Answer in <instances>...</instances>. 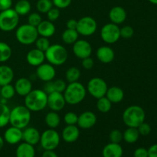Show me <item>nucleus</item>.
Here are the masks:
<instances>
[{"label":"nucleus","instance_id":"5","mask_svg":"<svg viewBox=\"0 0 157 157\" xmlns=\"http://www.w3.org/2000/svg\"><path fill=\"white\" fill-rule=\"evenodd\" d=\"M45 59L49 64L54 66H60L67 61L68 54L63 45L59 44H51L50 47L44 52Z\"/></svg>","mask_w":157,"mask_h":157},{"label":"nucleus","instance_id":"12","mask_svg":"<svg viewBox=\"0 0 157 157\" xmlns=\"http://www.w3.org/2000/svg\"><path fill=\"white\" fill-rule=\"evenodd\" d=\"M73 52L77 58L82 60L90 57L92 53V46L86 40L78 39L73 44Z\"/></svg>","mask_w":157,"mask_h":157},{"label":"nucleus","instance_id":"27","mask_svg":"<svg viewBox=\"0 0 157 157\" xmlns=\"http://www.w3.org/2000/svg\"><path fill=\"white\" fill-rule=\"evenodd\" d=\"M14 78V71L9 66H0V86L11 84Z\"/></svg>","mask_w":157,"mask_h":157},{"label":"nucleus","instance_id":"26","mask_svg":"<svg viewBox=\"0 0 157 157\" xmlns=\"http://www.w3.org/2000/svg\"><path fill=\"white\" fill-rule=\"evenodd\" d=\"M16 157H35V150L34 146L23 142L18 146L15 151Z\"/></svg>","mask_w":157,"mask_h":157},{"label":"nucleus","instance_id":"53","mask_svg":"<svg viewBox=\"0 0 157 157\" xmlns=\"http://www.w3.org/2000/svg\"><path fill=\"white\" fill-rule=\"evenodd\" d=\"M42 157H58L54 150H44Z\"/></svg>","mask_w":157,"mask_h":157},{"label":"nucleus","instance_id":"31","mask_svg":"<svg viewBox=\"0 0 157 157\" xmlns=\"http://www.w3.org/2000/svg\"><path fill=\"white\" fill-rule=\"evenodd\" d=\"M11 110L4 103H0V128L5 127L9 124Z\"/></svg>","mask_w":157,"mask_h":157},{"label":"nucleus","instance_id":"17","mask_svg":"<svg viewBox=\"0 0 157 157\" xmlns=\"http://www.w3.org/2000/svg\"><path fill=\"white\" fill-rule=\"evenodd\" d=\"M41 133L35 127H25L22 131V140L27 144L35 146L40 142Z\"/></svg>","mask_w":157,"mask_h":157},{"label":"nucleus","instance_id":"34","mask_svg":"<svg viewBox=\"0 0 157 157\" xmlns=\"http://www.w3.org/2000/svg\"><path fill=\"white\" fill-rule=\"evenodd\" d=\"M97 108L101 113H107L111 110L112 103L107 99V97H102L101 98H98L97 101Z\"/></svg>","mask_w":157,"mask_h":157},{"label":"nucleus","instance_id":"23","mask_svg":"<svg viewBox=\"0 0 157 157\" xmlns=\"http://www.w3.org/2000/svg\"><path fill=\"white\" fill-rule=\"evenodd\" d=\"M36 28L38 35L41 37H45L48 38L53 36L56 32L55 25L52 21H49V20L41 21V22Z\"/></svg>","mask_w":157,"mask_h":157},{"label":"nucleus","instance_id":"43","mask_svg":"<svg viewBox=\"0 0 157 157\" xmlns=\"http://www.w3.org/2000/svg\"><path fill=\"white\" fill-rule=\"evenodd\" d=\"M61 15V12H60V9H58L56 7H52L48 12H47L48 15V19L51 21H55L56 20L58 19V18L60 17Z\"/></svg>","mask_w":157,"mask_h":157},{"label":"nucleus","instance_id":"47","mask_svg":"<svg viewBox=\"0 0 157 157\" xmlns=\"http://www.w3.org/2000/svg\"><path fill=\"white\" fill-rule=\"evenodd\" d=\"M81 64H82V67L84 69H86V70H90L94 67V61L93 58H91L90 57H88V58L82 59Z\"/></svg>","mask_w":157,"mask_h":157},{"label":"nucleus","instance_id":"2","mask_svg":"<svg viewBox=\"0 0 157 157\" xmlns=\"http://www.w3.org/2000/svg\"><path fill=\"white\" fill-rule=\"evenodd\" d=\"M66 104L70 105H77L82 102L87 94V89L81 83H69L63 93Z\"/></svg>","mask_w":157,"mask_h":157},{"label":"nucleus","instance_id":"45","mask_svg":"<svg viewBox=\"0 0 157 157\" xmlns=\"http://www.w3.org/2000/svg\"><path fill=\"white\" fill-rule=\"evenodd\" d=\"M138 132H139L140 135L142 136H148L151 132V127L149 124L146 123L145 121L143 122L142 124H140L139 127H137Z\"/></svg>","mask_w":157,"mask_h":157},{"label":"nucleus","instance_id":"25","mask_svg":"<svg viewBox=\"0 0 157 157\" xmlns=\"http://www.w3.org/2000/svg\"><path fill=\"white\" fill-rule=\"evenodd\" d=\"M105 97L112 104H119L124 100V92L122 88L117 86L108 87Z\"/></svg>","mask_w":157,"mask_h":157},{"label":"nucleus","instance_id":"24","mask_svg":"<svg viewBox=\"0 0 157 157\" xmlns=\"http://www.w3.org/2000/svg\"><path fill=\"white\" fill-rule=\"evenodd\" d=\"M124 150L120 144L110 143L104 147L102 150L103 157H122Z\"/></svg>","mask_w":157,"mask_h":157},{"label":"nucleus","instance_id":"39","mask_svg":"<svg viewBox=\"0 0 157 157\" xmlns=\"http://www.w3.org/2000/svg\"><path fill=\"white\" fill-rule=\"evenodd\" d=\"M109 139L110 143H114V144H120L123 140V133L120 130L114 129L111 130V132L109 134Z\"/></svg>","mask_w":157,"mask_h":157},{"label":"nucleus","instance_id":"54","mask_svg":"<svg viewBox=\"0 0 157 157\" xmlns=\"http://www.w3.org/2000/svg\"><path fill=\"white\" fill-rule=\"evenodd\" d=\"M4 144H5L4 139H3V137H2V136H0V150H1L3 148V147H4Z\"/></svg>","mask_w":157,"mask_h":157},{"label":"nucleus","instance_id":"7","mask_svg":"<svg viewBox=\"0 0 157 157\" xmlns=\"http://www.w3.org/2000/svg\"><path fill=\"white\" fill-rule=\"evenodd\" d=\"M19 22V15L14 9H9L0 12V30L9 32L15 30Z\"/></svg>","mask_w":157,"mask_h":157},{"label":"nucleus","instance_id":"30","mask_svg":"<svg viewBox=\"0 0 157 157\" xmlns=\"http://www.w3.org/2000/svg\"><path fill=\"white\" fill-rule=\"evenodd\" d=\"M15 12L18 15H26L30 12L32 5L28 0H19L16 2L14 7Z\"/></svg>","mask_w":157,"mask_h":157},{"label":"nucleus","instance_id":"38","mask_svg":"<svg viewBox=\"0 0 157 157\" xmlns=\"http://www.w3.org/2000/svg\"><path fill=\"white\" fill-rule=\"evenodd\" d=\"M35 46H36V48L39 49L40 51H42V52H45L49 47H50L51 44L49 39L45 37H40V38H37V40L35 41Z\"/></svg>","mask_w":157,"mask_h":157},{"label":"nucleus","instance_id":"15","mask_svg":"<svg viewBox=\"0 0 157 157\" xmlns=\"http://www.w3.org/2000/svg\"><path fill=\"white\" fill-rule=\"evenodd\" d=\"M96 114L92 111H84L78 116V127L83 130H88L92 128L97 124Z\"/></svg>","mask_w":157,"mask_h":157},{"label":"nucleus","instance_id":"32","mask_svg":"<svg viewBox=\"0 0 157 157\" xmlns=\"http://www.w3.org/2000/svg\"><path fill=\"white\" fill-rule=\"evenodd\" d=\"M79 34L77 32V30L74 29H67L64 31V32L61 35L62 41L67 44H72L78 40Z\"/></svg>","mask_w":157,"mask_h":157},{"label":"nucleus","instance_id":"28","mask_svg":"<svg viewBox=\"0 0 157 157\" xmlns=\"http://www.w3.org/2000/svg\"><path fill=\"white\" fill-rule=\"evenodd\" d=\"M44 122L46 125L51 129H56L61 123V117L58 115V112L51 111L46 114L44 117Z\"/></svg>","mask_w":157,"mask_h":157},{"label":"nucleus","instance_id":"29","mask_svg":"<svg viewBox=\"0 0 157 157\" xmlns=\"http://www.w3.org/2000/svg\"><path fill=\"white\" fill-rule=\"evenodd\" d=\"M140 133L137 128L135 127H128L125 131L123 133V139L127 144H134L139 140Z\"/></svg>","mask_w":157,"mask_h":157},{"label":"nucleus","instance_id":"55","mask_svg":"<svg viewBox=\"0 0 157 157\" xmlns=\"http://www.w3.org/2000/svg\"><path fill=\"white\" fill-rule=\"evenodd\" d=\"M150 2H151L152 4H154V5H157V0H148Z\"/></svg>","mask_w":157,"mask_h":157},{"label":"nucleus","instance_id":"4","mask_svg":"<svg viewBox=\"0 0 157 157\" xmlns=\"http://www.w3.org/2000/svg\"><path fill=\"white\" fill-rule=\"evenodd\" d=\"M122 118L127 127L137 128L140 124L145 121L146 113L141 107L132 105L125 109L123 113Z\"/></svg>","mask_w":157,"mask_h":157},{"label":"nucleus","instance_id":"13","mask_svg":"<svg viewBox=\"0 0 157 157\" xmlns=\"http://www.w3.org/2000/svg\"><path fill=\"white\" fill-rule=\"evenodd\" d=\"M66 104L63 93L54 91L48 94V107L52 111L58 112L63 110Z\"/></svg>","mask_w":157,"mask_h":157},{"label":"nucleus","instance_id":"20","mask_svg":"<svg viewBox=\"0 0 157 157\" xmlns=\"http://www.w3.org/2000/svg\"><path fill=\"white\" fill-rule=\"evenodd\" d=\"M80 136L79 127L76 125H67L62 130L61 136L64 141L68 144L75 142Z\"/></svg>","mask_w":157,"mask_h":157},{"label":"nucleus","instance_id":"11","mask_svg":"<svg viewBox=\"0 0 157 157\" xmlns=\"http://www.w3.org/2000/svg\"><path fill=\"white\" fill-rule=\"evenodd\" d=\"M98 29L96 20L90 16H84L78 21L77 32L82 36L88 37L94 35Z\"/></svg>","mask_w":157,"mask_h":157},{"label":"nucleus","instance_id":"1","mask_svg":"<svg viewBox=\"0 0 157 157\" xmlns=\"http://www.w3.org/2000/svg\"><path fill=\"white\" fill-rule=\"evenodd\" d=\"M48 105V94L41 89H32L25 97V106L31 112H39Z\"/></svg>","mask_w":157,"mask_h":157},{"label":"nucleus","instance_id":"9","mask_svg":"<svg viewBox=\"0 0 157 157\" xmlns=\"http://www.w3.org/2000/svg\"><path fill=\"white\" fill-rule=\"evenodd\" d=\"M87 91L94 98H101L104 97L108 89L106 81L101 78H93L88 81L87 85Z\"/></svg>","mask_w":157,"mask_h":157},{"label":"nucleus","instance_id":"56","mask_svg":"<svg viewBox=\"0 0 157 157\" xmlns=\"http://www.w3.org/2000/svg\"><path fill=\"white\" fill-rule=\"evenodd\" d=\"M0 90H1V86H0Z\"/></svg>","mask_w":157,"mask_h":157},{"label":"nucleus","instance_id":"22","mask_svg":"<svg viewBox=\"0 0 157 157\" xmlns=\"http://www.w3.org/2000/svg\"><path fill=\"white\" fill-rule=\"evenodd\" d=\"M15 93L21 97H25L32 90V84L30 80L27 78H20L15 82Z\"/></svg>","mask_w":157,"mask_h":157},{"label":"nucleus","instance_id":"18","mask_svg":"<svg viewBox=\"0 0 157 157\" xmlns=\"http://www.w3.org/2000/svg\"><path fill=\"white\" fill-rule=\"evenodd\" d=\"M45 60L44 52L38 48H34L29 51L26 55V61L30 65L38 67L43 64Z\"/></svg>","mask_w":157,"mask_h":157},{"label":"nucleus","instance_id":"40","mask_svg":"<svg viewBox=\"0 0 157 157\" xmlns=\"http://www.w3.org/2000/svg\"><path fill=\"white\" fill-rule=\"evenodd\" d=\"M78 116L75 112H67L64 116V121L67 125H76Z\"/></svg>","mask_w":157,"mask_h":157},{"label":"nucleus","instance_id":"16","mask_svg":"<svg viewBox=\"0 0 157 157\" xmlns=\"http://www.w3.org/2000/svg\"><path fill=\"white\" fill-rule=\"evenodd\" d=\"M3 139L10 145L19 144L22 140V130L11 126L5 131Z\"/></svg>","mask_w":157,"mask_h":157},{"label":"nucleus","instance_id":"48","mask_svg":"<svg viewBox=\"0 0 157 157\" xmlns=\"http://www.w3.org/2000/svg\"><path fill=\"white\" fill-rule=\"evenodd\" d=\"M134 157H148V150L144 147H139L133 153Z\"/></svg>","mask_w":157,"mask_h":157},{"label":"nucleus","instance_id":"51","mask_svg":"<svg viewBox=\"0 0 157 157\" xmlns=\"http://www.w3.org/2000/svg\"><path fill=\"white\" fill-rule=\"evenodd\" d=\"M66 26H67V29H74V30H76L77 26H78V21L75 19H69L68 21L66 23Z\"/></svg>","mask_w":157,"mask_h":157},{"label":"nucleus","instance_id":"52","mask_svg":"<svg viewBox=\"0 0 157 157\" xmlns=\"http://www.w3.org/2000/svg\"><path fill=\"white\" fill-rule=\"evenodd\" d=\"M147 150H148V157H157V144L152 145Z\"/></svg>","mask_w":157,"mask_h":157},{"label":"nucleus","instance_id":"21","mask_svg":"<svg viewBox=\"0 0 157 157\" xmlns=\"http://www.w3.org/2000/svg\"><path fill=\"white\" fill-rule=\"evenodd\" d=\"M109 18L113 24H122L127 18V12L121 6H114L109 12Z\"/></svg>","mask_w":157,"mask_h":157},{"label":"nucleus","instance_id":"44","mask_svg":"<svg viewBox=\"0 0 157 157\" xmlns=\"http://www.w3.org/2000/svg\"><path fill=\"white\" fill-rule=\"evenodd\" d=\"M53 85L55 91L60 92V93H64V91L66 89V87H67L65 81L61 79H58L54 81Z\"/></svg>","mask_w":157,"mask_h":157},{"label":"nucleus","instance_id":"49","mask_svg":"<svg viewBox=\"0 0 157 157\" xmlns=\"http://www.w3.org/2000/svg\"><path fill=\"white\" fill-rule=\"evenodd\" d=\"M12 0H0V11H4L12 8Z\"/></svg>","mask_w":157,"mask_h":157},{"label":"nucleus","instance_id":"41","mask_svg":"<svg viewBox=\"0 0 157 157\" xmlns=\"http://www.w3.org/2000/svg\"><path fill=\"white\" fill-rule=\"evenodd\" d=\"M41 21H42V18H41V15L38 12L31 13L28 17V24L34 27H37L41 22Z\"/></svg>","mask_w":157,"mask_h":157},{"label":"nucleus","instance_id":"37","mask_svg":"<svg viewBox=\"0 0 157 157\" xmlns=\"http://www.w3.org/2000/svg\"><path fill=\"white\" fill-rule=\"evenodd\" d=\"M53 7L52 0H38L37 2L36 8L40 13L47 14V12Z\"/></svg>","mask_w":157,"mask_h":157},{"label":"nucleus","instance_id":"42","mask_svg":"<svg viewBox=\"0 0 157 157\" xmlns=\"http://www.w3.org/2000/svg\"><path fill=\"white\" fill-rule=\"evenodd\" d=\"M120 32H121V38L128 39V38L133 37V34H134V30L131 26L125 25L120 29Z\"/></svg>","mask_w":157,"mask_h":157},{"label":"nucleus","instance_id":"46","mask_svg":"<svg viewBox=\"0 0 157 157\" xmlns=\"http://www.w3.org/2000/svg\"><path fill=\"white\" fill-rule=\"evenodd\" d=\"M55 7L59 9H66L71 4L72 0H52Z\"/></svg>","mask_w":157,"mask_h":157},{"label":"nucleus","instance_id":"50","mask_svg":"<svg viewBox=\"0 0 157 157\" xmlns=\"http://www.w3.org/2000/svg\"><path fill=\"white\" fill-rule=\"evenodd\" d=\"M46 84H44V91L47 94H48L52 93V92L55 91L54 90V85H53V81H48V82H45Z\"/></svg>","mask_w":157,"mask_h":157},{"label":"nucleus","instance_id":"36","mask_svg":"<svg viewBox=\"0 0 157 157\" xmlns=\"http://www.w3.org/2000/svg\"><path fill=\"white\" fill-rule=\"evenodd\" d=\"M15 94V90L14 86L11 84L3 85L1 87L0 90V95L4 98L5 100H9L13 98Z\"/></svg>","mask_w":157,"mask_h":157},{"label":"nucleus","instance_id":"19","mask_svg":"<svg viewBox=\"0 0 157 157\" xmlns=\"http://www.w3.org/2000/svg\"><path fill=\"white\" fill-rule=\"evenodd\" d=\"M96 56L101 63L109 64L114 60L115 53L113 48L109 46L104 45L98 48L96 52Z\"/></svg>","mask_w":157,"mask_h":157},{"label":"nucleus","instance_id":"33","mask_svg":"<svg viewBox=\"0 0 157 157\" xmlns=\"http://www.w3.org/2000/svg\"><path fill=\"white\" fill-rule=\"evenodd\" d=\"M12 48L6 42L0 41V63H4L12 56Z\"/></svg>","mask_w":157,"mask_h":157},{"label":"nucleus","instance_id":"6","mask_svg":"<svg viewBox=\"0 0 157 157\" xmlns=\"http://www.w3.org/2000/svg\"><path fill=\"white\" fill-rule=\"evenodd\" d=\"M15 37L17 41L21 44L30 45L34 44L38 38L37 28L30 25L29 24L22 25L17 28Z\"/></svg>","mask_w":157,"mask_h":157},{"label":"nucleus","instance_id":"35","mask_svg":"<svg viewBox=\"0 0 157 157\" xmlns=\"http://www.w3.org/2000/svg\"><path fill=\"white\" fill-rule=\"evenodd\" d=\"M81 71L76 67H71L67 70L65 73L66 80L69 83H73L78 81L81 78Z\"/></svg>","mask_w":157,"mask_h":157},{"label":"nucleus","instance_id":"14","mask_svg":"<svg viewBox=\"0 0 157 157\" xmlns=\"http://www.w3.org/2000/svg\"><path fill=\"white\" fill-rule=\"evenodd\" d=\"M36 75L41 81L44 82L53 81L56 75L55 67L49 63H43L37 67Z\"/></svg>","mask_w":157,"mask_h":157},{"label":"nucleus","instance_id":"8","mask_svg":"<svg viewBox=\"0 0 157 157\" xmlns=\"http://www.w3.org/2000/svg\"><path fill=\"white\" fill-rule=\"evenodd\" d=\"M60 135L55 129H48L41 134L40 144L44 150H55L60 144Z\"/></svg>","mask_w":157,"mask_h":157},{"label":"nucleus","instance_id":"3","mask_svg":"<svg viewBox=\"0 0 157 157\" xmlns=\"http://www.w3.org/2000/svg\"><path fill=\"white\" fill-rule=\"evenodd\" d=\"M31 119V111L25 106H17L11 110L9 124L12 127L23 130L29 126Z\"/></svg>","mask_w":157,"mask_h":157},{"label":"nucleus","instance_id":"10","mask_svg":"<svg viewBox=\"0 0 157 157\" xmlns=\"http://www.w3.org/2000/svg\"><path fill=\"white\" fill-rule=\"evenodd\" d=\"M120 29L118 25L112 22L104 25L101 30V39L107 44H114L121 38Z\"/></svg>","mask_w":157,"mask_h":157}]
</instances>
